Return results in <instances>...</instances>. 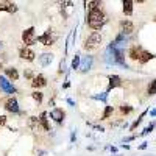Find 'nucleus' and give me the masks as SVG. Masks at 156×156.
Wrapping results in <instances>:
<instances>
[{
	"label": "nucleus",
	"mask_w": 156,
	"mask_h": 156,
	"mask_svg": "<svg viewBox=\"0 0 156 156\" xmlns=\"http://www.w3.org/2000/svg\"><path fill=\"white\" fill-rule=\"evenodd\" d=\"M105 23H106V16H105V12H103L100 8L89 11V14H87V25L92 30H100Z\"/></svg>",
	"instance_id": "1"
},
{
	"label": "nucleus",
	"mask_w": 156,
	"mask_h": 156,
	"mask_svg": "<svg viewBox=\"0 0 156 156\" xmlns=\"http://www.w3.org/2000/svg\"><path fill=\"white\" fill-rule=\"evenodd\" d=\"M100 42H101V34H100L98 31L90 33V36L86 39V42H84V50H92V48H95Z\"/></svg>",
	"instance_id": "2"
},
{
	"label": "nucleus",
	"mask_w": 156,
	"mask_h": 156,
	"mask_svg": "<svg viewBox=\"0 0 156 156\" xmlns=\"http://www.w3.org/2000/svg\"><path fill=\"white\" fill-rule=\"evenodd\" d=\"M56 34L51 31V30H47L42 36H37L36 37V41H39L41 44H44V45H53L55 44V41H56Z\"/></svg>",
	"instance_id": "3"
},
{
	"label": "nucleus",
	"mask_w": 156,
	"mask_h": 156,
	"mask_svg": "<svg viewBox=\"0 0 156 156\" xmlns=\"http://www.w3.org/2000/svg\"><path fill=\"white\" fill-rule=\"evenodd\" d=\"M22 41H23V44L25 45H33L34 42H36V36H34V27H30V28H27V30H23V33H22Z\"/></svg>",
	"instance_id": "4"
},
{
	"label": "nucleus",
	"mask_w": 156,
	"mask_h": 156,
	"mask_svg": "<svg viewBox=\"0 0 156 156\" xmlns=\"http://www.w3.org/2000/svg\"><path fill=\"white\" fill-rule=\"evenodd\" d=\"M0 89L2 90H5L6 94H14L16 92V89H14V86H12L11 83H9V80L6 76H0Z\"/></svg>",
	"instance_id": "5"
},
{
	"label": "nucleus",
	"mask_w": 156,
	"mask_h": 156,
	"mask_svg": "<svg viewBox=\"0 0 156 156\" xmlns=\"http://www.w3.org/2000/svg\"><path fill=\"white\" fill-rule=\"evenodd\" d=\"M5 109H6L8 112H14V114H17V112H19V103H17V100H16L14 97L8 98V100L5 101Z\"/></svg>",
	"instance_id": "6"
},
{
	"label": "nucleus",
	"mask_w": 156,
	"mask_h": 156,
	"mask_svg": "<svg viewBox=\"0 0 156 156\" xmlns=\"http://www.w3.org/2000/svg\"><path fill=\"white\" fill-rule=\"evenodd\" d=\"M19 56L22 58V59H27V61H33L34 59V56H36V53L31 50V48H28V47H22L20 50H19Z\"/></svg>",
	"instance_id": "7"
},
{
	"label": "nucleus",
	"mask_w": 156,
	"mask_h": 156,
	"mask_svg": "<svg viewBox=\"0 0 156 156\" xmlns=\"http://www.w3.org/2000/svg\"><path fill=\"white\" fill-rule=\"evenodd\" d=\"M120 30H122V36L123 34H131L134 31V25L131 20H122L120 22Z\"/></svg>",
	"instance_id": "8"
},
{
	"label": "nucleus",
	"mask_w": 156,
	"mask_h": 156,
	"mask_svg": "<svg viewBox=\"0 0 156 156\" xmlns=\"http://www.w3.org/2000/svg\"><path fill=\"white\" fill-rule=\"evenodd\" d=\"M64 115H66V114H64V111H62L61 108H55V109L50 111V117H51V119H53L56 123H61V122L64 120Z\"/></svg>",
	"instance_id": "9"
},
{
	"label": "nucleus",
	"mask_w": 156,
	"mask_h": 156,
	"mask_svg": "<svg viewBox=\"0 0 156 156\" xmlns=\"http://www.w3.org/2000/svg\"><path fill=\"white\" fill-rule=\"evenodd\" d=\"M109 86H108V92L111 89H114V87H117V86H120L122 84V80H120V76L119 75H109Z\"/></svg>",
	"instance_id": "10"
},
{
	"label": "nucleus",
	"mask_w": 156,
	"mask_h": 156,
	"mask_svg": "<svg viewBox=\"0 0 156 156\" xmlns=\"http://www.w3.org/2000/svg\"><path fill=\"white\" fill-rule=\"evenodd\" d=\"M47 84V80H45V76L44 75H37L33 78V81H31V86L33 87H44Z\"/></svg>",
	"instance_id": "11"
},
{
	"label": "nucleus",
	"mask_w": 156,
	"mask_h": 156,
	"mask_svg": "<svg viewBox=\"0 0 156 156\" xmlns=\"http://www.w3.org/2000/svg\"><path fill=\"white\" fill-rule=\"evenodd\" d=\"M140 53H142V48H140V47H137V45H134V47L129 48V51H128V56L131 58V59H134V61H139Z\"/></svg>",
	"instance_id": "12"
},
{
	"label": "nucleus",
	"mask_w": 156,
	"mask_h": 156,
	"mask_svg": "<svg viewBox=\"0 0 156 156\" xmlns=\"http://www.w3.org/2000/svg\"><path fill=\"white\" fill-rule=\"evenodd\" d=\"M0 11H6V12H16L17 11V5L8 2V3H0Z\"/></svg>",
	"instance_id": "13"
},
{
	"label": "nucleus",
	"mask_w": 156,
	"mask_h": 156,
	"mask_svg": "<svg viewBox=\"0 0 156 156\" xmlns=\"http://www.w3.org/2000/svg\"><path fill=\"white\" fill-rule=\"evenodd\" d=\"M153 58H154L153 53H150V51H147V50H142L140 58H139V62H140V64H145V62H148V61L153 59Z\"/></svg>",
	"instance_id": "14"
},
{
	"label": "nucleus",
	"mask_w": 156,
	"mask_h": 156,
	"mask_svg": "<svg viewBox=\"0 0 156 156\" xmlns=\"http://www.w3.org/2000/svg\"><path fill=\"white\" fill-rule=\"evenodd\" d=\"M51 61H53V55L51 53H42L41 56H39V62H41L42 66H48Z\"/></svg>",
	"instance_id": "15"
},
{
	"label": "nucleus",
	"mask_w": 156,
	"mask_h": 156,
	"mask_svg": "<svg viewBox=\"0 0 156 156\" xmlns=\"http://www.w3.org/2000/svg\"><path fill=\"white\" fill-rule=\"evenodd\" d=\"M122 5H123V12H125V14L131 16L133 14V2H131V0H123Z\"/></svg>",
	"instance_id": "16"
},
{
	"label": "nucleus",
	"mask_w": 156,
	"mask_h": 156,
	"mask_svg": "<svg viewBox=\"0 0 156 156\" xmlns=\"http://www.w3.org/2000/svg\"><path fill=\"white\" fill-rule=\"evenodd\" d=\"M39 123H41V126L45 129V131H50V123L47 120V112H42L41 117H39Z\"/></svg>",
	"instance_id": "17"
},
{
	"label": "nucleus",
	"mask_w": 156,
	"mask_h": 156,
	"mask_svg": "<svg viewBox=\"0 0 156 156\" xmlns=\"http://www.w3.org/2000/svg\"><path fill=\"white\" fill-rule=\"evenodd\" d=\"M5 73H6L8 78H11L12 81H16L17 78H19V73H17V70H16L14 67H8V69H5Z\"/></svg>",
	"instance_id": "18"
},
{
	"label": "nucleus",
	"mask_w": 156,
	"mask_h": 156,
	"mask_svg": "<svg viewBox=\"0 0 156 156\" xmlns=\"http://www.w3.org/2000/svg\"><path fill=\"white\" fill-rule=\"evenodd\" d=\"M90 64H92V56H87V58L84 59V62L80 66V69H81L83 72H87V70L90 69Z\"/></svg>",
	"instance_id": "19"
},
{
	"label": "nucleus",
	"mask_w": 156,
	"mask_h": 156,
	"mask_svg": "<svg viewBox=\"0 0 156 156\" xmlns=\"http://www.w3.org/2000/svg\"><path fill=\"white\" fill-rule=\"evenodd\" d=\"M86 5H87V8H89V11H90V9H97V8H100L101 2H98V0H94V2H86Z\"/></svg>",
	"instance_id": "20"
},
{
	"label": "nucleus",
	"mask_w": 156,
	"mask_h": 156,
	"mask_svg": "<svg viewBox=\"0 0 156 156\" xmlns=\"http://www.w3.org/2000/svg\"><path fill=\"white\" fill-rule=\"evenodd\" d=\"M156 94V80H151L148 84V95H154Z\"/></svg>",
	"instance_id": "21"
},
{
	"label": "nucleus",
	"mask_w": 156,
	"mask_h": 156,
	"mask_svg": "<svg viewBox=\"0 0 156 156\" xmlns=\"http://www.w3.org/2000/svg\"><path fill=\"white\" fill-rule=\"evenodd\" d=\"M31 97H33V98H34V100H36L37 103H41V101H42V97H44V95H42V92H39V90H34V92L31 94Z\"/></svg>",
	"instance_id": "22"
},
{
	"label": "nucleus",
	"mask_w": 156,
	"mask_h": 156,
	"mask_svg": "<svg viewBox=\"0 0 156 156\" xmlns=\"http://www.w3.org/2000/svg\"><path fill=\"white\" fill-rule=\"evenodd\" d=\"M72 69H80V56H73L72 59Z\"/></svg>",
	"instance_id": "23"
},
{
	"label": "nucleus",
	"mask_w": 156,
	"mask_h": 156,
	"mask_svg": "<svg viewBox=\"0 0 156 156\" xmlns=\"http://www.w3.org/2000/svg\"><path fill=\"white\" fill-rule=\"evenodd\" d=\"M112 106H106V109H105V112H103V119H108V117L112 114Z\"/></svg>",
	"instance_id": "24"
},
{
	"label": "nucleus",
	"mask_w": 156,
	"mask_h": 156,
	"mask_svg": "<svg viewBox=\"0 0 156 156\" xmlns=\"http://www.w3.org/2000/svg\"><path fill=\"white\" fill-rule=\"evenodd\" d=\"M120 111H122L123 114H128V112H131V111H133V108L129 106V105H123V106H120Z\"/></svg>",
	"instance_id": "25"
},
{
	"label": "nucleus",
	"mask_w": 156,
	"mask_h": 156,
	"mask_svg": "<svg viewBox=\"0 0 156 156\" xmlns=\"http://www.w3.org/2000/svg\"><path fill=\"white\" fill-rule=\"evenodd\" d=\"M153 128H154V125H153V123H151V125H150V126H147V128H145V129H144V131H142V136H145V134H148V133H150V131H151V129H153Z\"/></svg>",
	"instance_id": "26"
},
{
	"label": "nucleus",
	"mask_w": 156,
	"mask_h": 156,
	"mask_svg": "<svg viewBox=\"0 0 156 156\" xmlns=\"http://www.w3.org/2000/svg\"><path fill=\"white\" fill-rule=\"evenodd\" d=\"M23 75H25V78H33V72H31L30 69H28V70H25Z\"/></svg>",
	"instance_id": "27"
},
{
	"label": "nucleus",
	"mask_w": 156,
	"mask_h": 156,
	"mask_svg": "<svg viewBox=\"0 0 156 156\" xmlns=\"http://www.w3.org/2000/svg\"><path fill=\"white\" fill-rule=\"evenodd\" d=\"M6 123V117L5 115H0V126H3Z\"/></svg>",
	"instance_id": "28"
},
{
	"label": "nucleus",
	"mask_w": 156,
	"mask_h": 156,
	"mask_svg": "<svg viewBox=\"0 0 156 156\" xmlns=\"http://www.w3.org/2000/svg\"><path fill=\"white\" fill-rule=\"evenodd\" d=\"M150 114H151V115H156V108H154V109H151V111H150Z\"/></svg>",
	"instance_id": "29"
},
{
	"label": "nucleus",
	"mask_w": 156,
	"mask_h": 156,
	"mask_svg": "<svg viewBox=\"0 0 156 156\" xmlns=\"http://www.w3.org/2000/svg\"><path fill=\"white\" fill-rule=\"evenodd\" d=\"M2 67H3V66H2V62H0V69H2Z\"/></svg>",
	"instance_id": "30"
},
{
	"label": "nucleus",
	"mask_w": 156,
	"mask_h": 156,
	"mask_svg": "<svg viewBox=\"0 0 156 156\" xmlns=\"http://www.w3.org/2000/svg\"><path fill=\"white\" fill-rule=\"evenodd\" d=\"M0 48H2V42H0Z\"/></svg>",
	"instance_id": "31"
}]
</instances>
